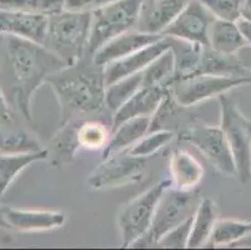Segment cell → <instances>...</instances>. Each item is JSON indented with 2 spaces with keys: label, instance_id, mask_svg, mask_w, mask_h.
I'll use <instances>...</instances> for the list:
<instances>
[{
  "label": "cell",
  "instance_id": "obj_20",
  "mask_svg": "<svg viewBox=\"0 0 251 250\" xmlns=\"http://www.w3.org/2000/svg\"><path fill=\"white\" fill-rule=\"evenodd\" d=\"M246 41L236 22L215 19L207 33V47L224 55H236Z\"/></svg>",
  "mask_w": 251,
  "mask_h": 250
},
{
  "label": "cell",
  "instance_id": "obj_21",
  "mask_svg": "<svg viewBox=\"0 0 251 250\" xmlns=\"http://www.w3.org/2000/svg\"><path fill=\"white\" fill-rule=\"evenodd\" d=\"M150 123L151 118L149 116H139L129 119L111 130L110 139L106 146L102 149L101 159L119 151L127 150L130 146H133L139 139L149 133Z\"/></svg>",
  "mask_w": 251,
  "mask_h": 250
},
{
  "label": "cell",
  "instance_id": "obj_27",
  "mask_svg": "<svg viewBox=\"0 0 251 250\" xmlns=\"http://www.w3.org/2000/svg\"><path fill=\"white\" fill-rule=\"evenodd\" d=\"M251 233L250 220L218 219L215 222L207 245L213 248H230Z\"/></svg>",
  "mask_w": 251,
  "mask_h": 250
},
{
  "label": "cell",
  "instance_id": "obj_6",
  "mask_svg": "<svg viewBox=\"0 0 251 250\" xmlns=\"http://www.w3.org/2000/svg\"><path fill=\"white\" fill-rule=\"evenodd\" d=\"M141 0H116L91 13L88 55L104 47L111 39L135 28Z\"/></svg>",
  "mask_w": 251,
  "mask_h": 250
},
{
  "label": "cell",
  "instance_id": "obj_16",
  "mask_svg": "<svg viewBox=\"0 0 251 250\" xmlns=\"http://www.w3.org/2000/svg\"><path fill=\"white\" fill-rule=\"evenodd\" d=\"M169 88L160 86H141L127 102L113 113L110 129H115L120 124L133 118L149 116L151 118L168 94Z\"/></svg>",
  "mask_w": 251,
  "mask_h": 250
},
{
  "label": "cell",
  "instance_id": "obj_40",
  "mask_svg": "<svg viewBox=\"0 0 251 250\" xmlns=\"http://www.w3.org/2000/svg\"><path fill=\"white\" fill-rule=\"evenodd\" d=\"M230 248H234V249H240V248L241 249H251V233L248 234L241 240L235 243V244H232Z\"/></svg>",
  "mask_w": 251,
  "mask_h": 250
},
{
  "label": "cell",
  "instance_id": "obj_8",
  "mask_svg": "<svg viewBox=\"0 0 251 250\" xmlns=\"http://www.w3.org/2000/svg\"><path fill=\"white\" fill-rule=\"evenodd\" d=\"M251 85L250 77H223V75L195 74L175 80L170 85L174 99L184 108L194 107L239 86Z\"/></svg>",
  "mask_w": 251,
  "mask_h": 250
},
{
  "label": "cell",
  "instance_id": "obj_4",
  "mask_svg": "<svg viewBox=\"0 0 251 250\" xmlns=\"http://www.w3.org/2000/svg\"><path fill=\"white\" fill-rule=\"evenodd\" d=\"M198 190H180L173 185L166 188L157 201L149 230L136 239L130 248H154L169 230L191 218L199 205Z\"/></svg>",
  "mask_w": 251,
  "mask_h": 250
},
{
  "label": "cell",
  "instance_id": "obj_2",
  "mask_svg": "<svg viewBox=\"0 0 251 250\" xmlns=\"http://www.w3.org/2000/svg\"><path fill=\"white\" fill-rule=\"evenodd\" d=\"M47 83L51 86L60 108L59 127L106 109L102 66L97 65L91 55H85L74 65L54 73Z\"/></svg>",
  "mask_w": 251,
  "mask_h": 250
},
{
  "label": "cell",
  "instance_id": "obj_35",
  "mask_svg": "<svg viewBox=\"0 0 251 250\" xmlns=\"http://www.w3.org/2000/svg\"><path fill=\"white\" fill-rule=\"evenodd\" d=\"M116 0H65L64 1V9L70 11H93L102 8L105 5L114 3Z\"/></svg>",
  "mask_w": 251,
  "mask_h": 250
},
{
  "label": "cell",
  "instance_id": "obj_15",
  "mask_svg": "<svg viewBox=\"0 0 251 250\" xmlns=\"http://www.w3.org/2000/svg\"><path fill=\"white\" fill-rule=\"evenodd\" d=\"M163 35H152L131 29L125 33L120 34L116 38L111 39L109 43L100 48L98 52L91 55V59L97 65L105 66L111 61L125 58L127 55L133 54L155 41L160 40Z\"/></svg>",
  "mask_w": 251,
  "mask_h": 250
},
{
  "label": "cell",
  "instance_id": "obj_33",
  "mask_svg": "<svg viewBox=\"0 0 251 250\" xmlns=\"http://www.w3.org/2000/svg\"><path fill=\"white\" fill-rule=\"evenodd\" d=\"M215 19L236 22L240 18L243 0H199Z\"/></svg>",
  "mask_w": 251,
  "mask_h": 250
},
{
  "label": "cell",
  "instance_id": "obj_12",
  "mask_svg": "<svg viewBox=\"0 0 251 250\" xmlns=\"http://www.w3.org/2000/svg\"><path fill=\"white\" fill-rule=\"evenodd\" d=\"M189 0H141L134 29L145 34L161 35Z\"/></svg>",
  "mask_w": 251,
  "mask_h": 250
},
{
  "label": "cell",
  "instance_id": "obj_9",
  "mask_svg": "<svg viewBox=\"0 0 251 250\" xmlns=\"http://www.w3.org/2000/svg\"><path fill=\"white\" fill-rule=\"evenodd\" d=\"M180 140L190 143L225 176H236V169L225 134L220 127L193 121L176 134Z\"/></svg>",
  "mask_w": 251,
  "mask_h": 250
},
{
  "label": "cell",
  "instance_id": "obj_36",
  "mask_svg": "<svg viewBox=\"0 0 251 250\" xmlns=\"http://www.w3.org/2000/svg\"><path fill=\"white\" fill-rule=\"evenodd\" d=\"M236 55L237 58H239V60H240L241 64L244 65V68L248 69L249 72L251 73V47L246 45V47H244Z\"/></svg>",
  "mask_w": 251,
  "mask_h": 250
},
{
  "label": "cell",
  "instance_id": "obj_31",
  "mask_svg": "<svg viewBox=\"0 0 251 250\" xmlns=\"http://www.w3.org/2000/svg\"><path fill=\"white\" fill-rule=\"evenodd\" d=\"M174 138H176V133L168 129H159L154 132H149L139 139L133 146L127 149V153L131 155L140 158H150L155 155L157 151L168 145Z\"/></svg>",
  "mask_w": 251,
  "mask_h": 250
},
{
  "label": "cell",
  "instance_id": "obj_30",
  "mask_svg": "<svg viewBox=\"0 0 251 250\" xmlns=\"http://www.w3.org/2000/svg\"><path fill=\"white\" fill-rule=\"evenodd\" d=\"M143 86V74L130 75L115 83H111L105 88V105L111 114L122 107Z\"/></svg>",
  "mask_w": 251,
  "mask_h": 250
},
{
  "label": "cell",
  "instance_id": "obj_18",
  "mask_svg": "<svg viewBox=\"0 0 251 250\" xmlns=\"http://www.w3.org/2000/svg\"><path fill=\"white\" fill-rule=\"evenodd\" d=\"M169 171L171 185L180 190H195L205 175L201 163L184 149L171 153Z\"/></svg>",
  "mask_w": 251,
  "mask_h": 250
},
{
  "label": "cell",
  "instance_id": "obj_17",
  "mask_svg": "<svg viewBox=\"0 0 251 250\" xmlns=\"http://www.w3.org/2000/svg\"><path fill=\"white\" fill-rule=\"evenodd\" d=\"M5 218L10 229L23 233H38L60 228L67 217L63 212L54 210H26L6 206Z\"/></svg>",
  "mask_w": 251,
  "mask_h": 250
},
{
  "label": "cell",
  "instance_id": "obj_24",
  "mask_svg": "<svg viewBox=\"0 0 251 250\" xmlns=\"http://www.w3.org/2000/svg\"><path fill=\"white\" fill-rule=\"evenodd\" d=\"M195 74L223 75V77H250L251 73L244 68L237 55H224L205 47L199 68ZM194 74V75H195Z\"/></svg>",
  "mask_w": 251,
  "mask_h": 250
},
{
  "label": "cell",
  "instance_id": "obj_26",
  "mask_svg": "<svg viewBox=\"0 0 251 250\" xmlns=\"http://www.w3.org/2000/svg\"><path fill=\"white\" fill-rule=\"evenodd\" d=\"M166 38L169 39L170 50L174 55L175 77L173 83L177 79L188 78L195 74L198 68H199L202 50L205 48L204 45L180 40V39L169 38V36H166Z\"/></svg>",
  "mask_w": 251,
  "mask_h": 250
},
{
  "label": "cell",
  "instance_id": "obj_38",
  "mask_svg": "<svg viewBox=\"0 0 251 250\" xmlns=\"http://www.w3.org/2000/svg\"><path fill=\"white\" fill-rule=\"evenodd\" d=\"M236 23L237 25H239V28H240V31L241 34H243L244 39H245L246 44H248L249 47H251V22L237 19Z\"/></svg>",
  "mask_w": 251,
  "mask_h": 250
},
{
  "label": "cell",
  "instance_id": "obj_5",
  "mask_svg": "<svg viewBox=\"0 0 251 250\" xmlns=\"http://www.w3.org/2000/svg\"><path fill=\"white\" fill-rule=\"evenodd\" d=\"M220 103V125L235 163L237 180L243 185L251 183V119L246 118L236 103L223 94Z\"/></svg>",
  "mask_w": 251,
  "mask_h": 250
},
{
  "label": "cell",
  "instance_id": "obj_10",
  "mask_svg": "<svg viewBox=\"0 0 251 250\" xmlns=\"http://www.w3.org/2000/svg\"><path fill=\"white\" fill-rule=\"evenodd\" d=\"M148 159L129 154L126 150L119 151L101 159V163L89 174L86 183L95 190L138 183L145 176Z\"/></svg>",
  "mask_w": 251,
  "mask_h": 250
},
{
  "label": "cell",
  "instance_id": "obj_32",
  "mask_svg": "<svg viewBox=\"0 0 251 250\" xmlns=\"http://www.w3.org/2000/svg\"><path fill=\"white\" fill-rule=\"evenodd\" d=\"M64 1L65 0H0V9L51 17L64 10Z\"/></svg>",
  "mask_w": 251,
  "mask_h": 250
},
{
  "label": "cell",
  "instance_id": "obj_28",
  "mask_svg": "<svg viewBox=\"0 0 251 250\" xmlns=\"http://www.w3.org/2000/svg\"><path fill=\"white\" fill-rule=\"evenodd\" d=\"M143 86L170 88L175 77L174 55L169 48L160 56L152 60L143 72Z\"/></svg>",
  "mask_w": 251,
  "mask_h": 250
},
{
  "label": "cell",
  "instance_id": "obj_11",
  "mask_svg": "<svg viewBox=\"0 0 251 250\" xmlns=\"http://www.w3.org/2000/svg\"><path fill=\"white\" fill-rule=\"evenodd\" d=\"M214 20L213 14L199 0H189L161 35L207 47V33Z\"/></svg>",
  "mask_w": 251,
  "mask_h": 250
},
{
  "label": "cell",
  "instance_id": "obj_19",
  "mask_svg": "<svg viewBox=\"0 0 251 250\" xmlns=\"http://www.w3.org/2000/svg\"><path fill=\"white\" fill-rule=\"evenodd\" d=\"M44 149L28 130L23 129L15 121V116L0 120V154H23Z\"/></svg>",
  "mask_w": 251,
  "mask_h": 250
},
{
  "label": "cell",
  "instance_id": "obj_29",
  "mask_svg": "<svg viewBox=\"0 0 251 250\" xmlns=\"http://www.w3.org/2000/svg\"><path fill=\"white\" fill-rule=\"evenodd\" d=\"M110 128L100 120L80 119L77 124L76 139L80 150H102L110 139Z\"/></svg>",
  "mask_w": 251,
  "mask_h": 250
},
{
  "label": "cell",
  "instance_id": "obj_22",
  "mask_svg": "<svg viewBox=\"0 0 251 250\" xmlns=\"http://www.w3.org/2000/svg\"><path fill=\"white\" fill-rule=\"evenodd\" d=\"M80 119L72 120L60 125L58 132L50 141V150L48 149V159H50L52 167L61 168L74 160L77 151L80 150L76 139L77 124Z\"/></svg>",
  "mask_w": 251,
  "mask_h": 250
},
{
  "label": "cell",
  "instance_id": "obj_14",
  "mask_svg": "<svg viewBox=\"0 0 251 250\" xmlns=\"http://www.w3.org/2000/svg\"><path fill=\"white\" fill-rule=\"evenodd\" d=\"M49 17L0 9V35H11L44 45Z\"/></svg>",
  "mask_w": 251,
  "mask_h": 250
},
{
  "label": "cell",
  "instance_id": "obj_41",
  "mask_svg": "<svg viewBox=\"0 0 251 250\" xmlns=\"http://www.w3.org/2000/svg\"><path fill=\"white\" fill-rule=\"evenodd\" d=\"M5 209H6V206L3 205V204H0V228L10 229V226H9L8 222H6Z\"/></svg>",
  "mask_w": 251,
  "mask_h": 250
},
{
  "label": "cell",
  "instance_id": "obj_1",
  "mask_svg": "<svg viewBox=\"0 0 251 250\" xmlns=\"http://www.w3.org/2000/svg\"><path fill=\"white\" fill-rule=\"evenodd\" d=\"M4 45V65L10 77L11 96L17 110L31 120V102L48 78L67 64L43 44L11 35H0Z\"/></svg>",
  "mask_w": 251,
  "mask_h": 250
},
{
  "label": "cell",
  "instance_id": "obj_23",
  "mask_svg": "<svg viewBox=\"0 0 251 250\" xmlns=\"http://www.w3.org/2000/svg\"><path fill=\"white\" fill-rule=\"evenodd\" d=\"M216 220H218V209L213 199H200L199 205L196 208L191 220L190 235L186 248L199 249L207 245Z\"/></svg>",
  "mask_w": 251,
  "mask_h": 250
},
{
  "label": "cell",
  "instance_id": "obj_7",
  "mask_svg": "<svg viewBox=\"0 0 251 250\" xmlns=\"http://www.w3.org/2000/svg\"><path fill=\"white\" fill-rule=\"evenodd\" d=\"M170 185V179L161 180L119 209L116 223L123 248H130L136 239L149 230L157 201L164 190Z\"/></svg>",
  "mask_w": 251,
  "mask_h": 250
},
{
  "label": "cell",
  "instance_id": "obj_3",
  "mask_svg": "<svg viewBox=\"0 0 251 250\" xmlns=\"http://www.w3.org/2000/svg\"><path fill=\"white\" fill-rule=\"evenodd\" d=\"M91 13L65 10L49 17L44 47L64 63L74 65L88 55Z\"/></svg>",
  "mask_w": 251,
  "mask_h": 250
},
{
  "label": "cell",
  "instance_id": "obj_25",
  "mask_svg": "<svg viewBox=\"0 0 251 250\" xmlns=\"http://www.w3.org/2000/svg\"><path fill=\"white\" fill-rule=\"evenodd\" d=\"M48 149L23 154H0V199L24 169L36 162L48 159Z\"/></svg>",
  "mask_w": 251,
  "mask_h": 250
},
{
  "label": "cell",
  "instance_id": "obj_39",
  "mask_svg": "<svg viewBox=\"0 0 251 250\" xmlns=\"http://www.w3.org/2000/svg\"><path fill=\"white\" fill-rule=\"evenodd\" d=\"M239 19L251 22V0H243L240 6V18Z\"/></svg>",
  "mask_w": 251,
  "mask_h": 250
},
{
  "label": "cell",
  "instance_id": "obj_34",
  "mask_svg": "<svg viewBox=\"0 0 251 250\" xmlns=\"http://www.w3.org/2000/svg\"><path fill=\"white\" fill-rule=\"evenodd\" d=\"M191 220H193V217L169 230L165 235L159 239L157 247L165 248V249H184L186 248L189 235H190Z\"/></svg>",
  "mask_w": 251,
  "mask_h": 250
},
{
  "label": "cell",
  "instance_id": "obj_13",
  "mask_svg": "<svg viewBox=\"0 0 251 250\" xmlns=\"http://www.w3.org/2000/svg\"><path fill=\"white\" fill-rule=\"evenodd\" d=\"M169 48H170L169 39L166 36H163L160 40L155 41L152 44L127 55L125 58L106 64L105 66H102L105 85H109L111 83L118 82L123 78L143 72L152 60H155L157 56H160Z\"/></svg>",
  "mask_w": 251,
  "mask_h": 250
},
{
  "label": "cell",
  "instance_id": "obj_37",
  "mask_svg": "<svg viewBox=\"0 0 251 250\" xmlns=\"http://www.w3.org/2000/svg\"><path fill=\"white\" fill-rule=\"evenodd\" d=\"M11 115H14V114H13L10 107H9V103L6 100L5 95H4L3 90L0 88V120L1 119L10 118Z\"/></svg>",
  "mask_w": 251,
  "mask_h": 250
}]
</instances>
